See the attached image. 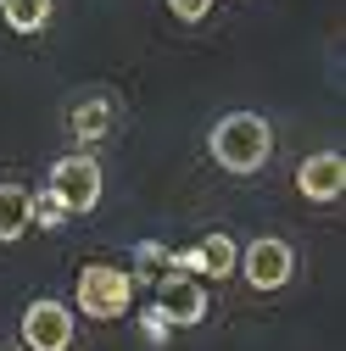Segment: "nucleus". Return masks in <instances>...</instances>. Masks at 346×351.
<instances>
[{
	"label": "nucleus",
	"instance_id": "1",
	"mask_svg": "<svg viewBox=\"0 0 346 351\" xmlns=\"http://www.w3.org/2000/svg\"><path fill=\"white\" fill-rule=\"evenodd\" d=\"M207 151H212V162L224 173L251 179V173H263V162L274 156V128H268L263 112H224L212 123V134H207Z\"/></svg>",
	"mask_w": 346,
	"mask_h": 351
},
{
	"label": "nucleus",
	"instance_id": "2",
	"mask_svg": "<svg viewBox=\"0 0 346 351\" xmlns=\"http://www.w3.org/2000/svg\"><path fill=\"white\" fill-rule=\"evenodd\" d=\"M45 190L56 195V206H62L67 217H84V212H95V206H101L106 173H101V162H95L90 151H73V156H56V162H51Z\"/></svg>",
	"mask_w": 346,
	"mask_h": 351
},
{
	"label": "nucleus",
	"instance_id": "3",
	"mask_svg": "<svg viewBox=\"0 0 346 351\" xmlns=\"http://www.w3.org/2000/svg\"><path fill=\"white\" fill-rule=\"evenodd\" d=\"M128 301H135V279L112 262H90V268L78 274V290H73V306L84 318H123Z\"/></svg>",
	"mask_w": 346,
	"mask_h": 351
},
{
	"label": "nucleus",
	"instance_id": "4",
	"mask_svg": "<svg viewBox=\"0 0 346 351\" xmlns=\"http://www.w3.org/2000/svg\"><path fill=\"white\" fill-rule=\"evenodd\" d=\"M207 290H201V279H190V274H162V279H151V313L168 324V329H196L201 318H207Z\"/></svg>",
	"mask_w": 346,
	"mask_h": 351
},
{
	"label": "nucleus",
	"instance_id": "5",
	"mask_svg": "<svg viewBox=\"0 0 346 351\" xmlns=\"http://www.w3.org/2000/svg\"><path fill=\"white\" fill-rule=\"evenodd\" d=\"M235 268H246V285H251V290L274 295V290H285L290 274H296V251H290V240H279V234H257V240L235 256Z\"/></svg>",
	"mask_w": 346,
	"mask_h": 351
},
{
	"label": "nucleus",
	"instance_id": "6",
	"mask_svg": "<svg viewBox=\"0 0 346 351\" xmlns=\"http://www.w3.org/2000/svg\"><path fill=\"white\" fill-rule=\"evenodd\" d=\"M73 306L56 295H39L23 313V346L28 351H73Z\"/></svg>",
	"mask_w": 346,
	"mask_h": 351
},
{
	"label": "nucleus",
	"instance_id": "7",
	"mask_svg": "<svg viewBox=\"0 0 346 351\" xmlns=\"http://www.w3.org/2000/svg\"><path fill=\"white\" fill-rule=\"evenodd\" d=\"M235 256H240V245L229 234H207L190 251H168V268H179L190 279H229L235 274Z\"/></svg>",
	"mask_w": 346,
	"mask_h": 351
},
{
	"label": "nucleus",
	"instance_id": "8",
	"mask_svg": "<svg viewBox=\"0 0 346 351\" xmlns=\"http://www.w3.org/2000/svg\"><path fill=\"white\" fill-rule=\"evenodd\" d=\"M296 190L308 201H319V206L341 201V190H346V156L341 151H313L308 162L296 167Z\"/></svg>",
	"mask_w": 346,
	"mask_h": 351
},
{
	"label": "nucleus",
	"instance_id": "9",
	"mask_svg": "<svg viewBox=\"0 0 346 351\" xmlns=\"http://www.w3.org/2000/svg\"><path fill=\"white\" fill-rule=\"evenodd\" d=\"M112 123H117V101H112V95H101V90L78 95V101L67 106V134H73L78 145L106 140V134H112Z\"/></svg>",
	"mask_w": 346,
	"mask_h": 351
},
{
	"label": "nucleus",
	"instance_id": "10",
	"mask_svg": "<svg viewBox=\"0 0 346 351\" xmlns=\"http://www.w3.org/2000/svg\"><path fill=\"white\" fill-rule=\"evenodd\" d=\"M34 229V190L23 184H0V245H12Z\"/></svg>",
	"mask_w": 346,
	"mask_h": 351
},
{
	"label": "nucleus",
	"instance_id": "11",
	"mask_svg": "<svg viewBox=\"0 0 346 351\" xmlns=\"http://www.w3.org/2000/svg\"><path fill=\"white\" fill-rule=\"evenodd\" d=\"M51 12H56V0H0V17H6L12 34H39L51 23Z\"/></svg>",
	"mask_w": 346,
	"mask_h": 351
},
{
	"label": "nucleus",
	"instance_id": "12",
	"mask_svg": "<svg viewBox=\"0 0 346 351\" xmlns=\"http://www.w3.org/2000/svg\"><path fill=\"white\" fill-rule=\"evenodd\" d=\"M62 223H67V212L56 206V195L39 190V195H34V229H62Z\"/></svg>",
	"mask_w": 346,
	"mask_h": 351
},
{
	"label": "nucleus",
	"instance_id": "13",
	"mask_svg": "<svg viewBox=\"0 0 346 351\" xmlns=\"http://www.w3.org/2000/svg\"><path fill=\"white\" fill-rule=\"evenodd\" d=\"M168 12L179 23H201V17H212V0H168Z\"/></svg>",
	"mask_w": 346,
	"mask_h": 351
},
{
	"label": "nucleus",
	"instance_id": "14",
	"mask_svg": "<svg viewBox=\"0 0 346 351\" xmlns=\"http://www.w3.org/2000/svg\"><path fill=\"white\" fill-rule=\"evenodd\" d=\"M135 256L146 262L140 274H151V279H157V268H168V245H151V240H140V245H135Z\"/></svg>",
	"mask_w": 346,
	"mask_h": 351
}]
</instances>
